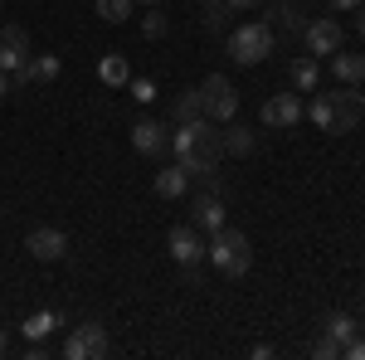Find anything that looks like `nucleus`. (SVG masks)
I'll list each match as a JSON object with an SVG mask.
<instances>
[{
    "instance_id": "nucleus-22",
    "label": "nucleus",
    "mask_w": 365,
    "mask_h": 360,
    "mask_svg": "<svg viewBox=\"0 0 365 360\" xmlns=\"http://www.w3.org/2000/svg\"><path fill=\"white\" fill-rule=\"evenodd\" d=\"M225 151H234V156H249V151H253V127H239V122H234V127L225 132Z\"/></svg>"
},
{
    "instance_id": "nucleus-5",
    "label": "nucleus",
    "mask_w": 365,
    "mask_h": 360,
    "mask_svg": "<svg viewBox=\"0 0 365 360\" xmlns=\"http://www.w3.org/2000/svg\"><path fill=\"white\" fill-rule=\"evenodd\" d=\"M113 351V341H108V326L103 322H78L68 341H63V356L68 360H103Z\"/></svg>"
},
{
    "instance_id": "nucleus-8",
    "label": "nucleus",
    "mask_w": 365,
    "mask_h": 360,
    "mask_svg": "<svg viewBox=\"0 0 365 360\" xmlns=\"http://www.w3.org/2000/svg\"><path fill=\"white\" fill-rule=\"evenodd\" d=\"M166 249H170V258L190 273V268L205 263V234H200L195 224H175V229H170V239H166Z\"/></svg>"
},
{
    "instance_id": "nucleus-4",
    "label": "nucleus",
    "mask_w": 365,
    "mask_h": 360,
    "mask_svg": "<svg viewBox=\"0 0 365 360\" xmlns=\"http://www.w3.org/2000/svg\"><path fill=\"white\" fill-rule=\"evenodd\" d=\"M229 54H234V63H244V68L263 63V58L273 54V25H268V20L239 25L234 34H229Z\"/></svg>"
},
{
    "instance_id": "nucleus-19",
    "label": "nucleus",
    "mask_w": 365,
    "mask_h": 360,
    "mask_svg": "<svg viewBox=\"0 0 365 360\" xmlns=\"http://www.w3.org/2000/svg\"><path fill=\"white\" fill-rule=\"evenodd\" d=\"M98 78H103L108 88H127V83H132V68H127V58H122V54H103Z\"/></svg>"
},
{
    "instance_id": "nucleus-24",
    "label": "nucleus",
    "mask_w": 365,
    "mask_h": 360,
    "mask_svg": "<svg viewBox=\"0 0 365 360\" xmlns=\"http://www.w3.org/2000/svg\"><path fill=\"white\" fill-rule=\"evenodd\" d=\"M98 15H103L108 25H122V20L132 15V0H98Z\"/></svg>"
},
{
    "instance_id": "nucleus-21",
    "label": "nucleus",
    "mask_w": 365,
    "mask_h": 360,
    "mask_svg": "<svg viewBox=\"0 0 365 360\" xmlns=\"http://www.w3.org/2000/svg\"><path fill=\"white\" fill-rule=\"evenodd\" d=\"M322 331H327V336H336L341 346H346V341H351V336L361 331V326H356V317H346V312H331V317L322 322Z\"/></svg>"
},
{
    "instance_id": "nucleus-11",
    "label": "nucleus",
    "mask_w": 365,
    "mask_h": 360,
    "mask_svg": "<svg viewBox=\"0 0 365 360\" xmlns=\"http://www.w3.org/2000/svg\"><path fill=\"white\" fill-rule=\"evenodd\" d=\"M58 73H63V63L58 54H39V58H25L15 73H10V88H29V83H54Z\"/></svg>"
},
{
    "instance_id": "nucleus-16",
    "label": "nucleus",
    "mask_w": 365,
    "mask_h": 360,
    "mask_svg": "<svg viewBox=\"0 0 365 360\" xmlns=\"http://www.w3.org/2000/svg\"><path fill=\"white\" fill-rule=\"evenodd\" d=\"M268 25H278L282 34H302V29H307V10H302L297 0H278V5H273V20H268Z\"/></svg>"
},
{
    "instance_id": "nucleus-28",
    "label": "nucleus",
    "mask_w": 365,
    "mask_h": 360,
    "mask_svg": "<svg viewBox=\"0 0 365 360\" xmlns=\"http://www.w3.org/2000/svg\"><path fill=\"white\" fill-rule=\"evenodd\" d=\"M365 0H331V10H341V15H346V10H361Z\"/></svg>"
},
{
    "instance_id": "nucleus-15",
    "label": "nucleus",
    "mask_w": 365,
    "mask_h": 360,
    "mask_svg": "<svg viewBox=\"0 0 365 360\" xmlns=\"http://www.w3.org/2000/svg\"><path fill=\"white\" fill-rule=\"evenodd\" d=\"M331 73H336V83L361 88L365 83V54H346V49H336V54H331Z\"/></svg>"
},
{
    "instance_id": "nucleus-23",
    "label": "nucleus",
    "mask_w": 365,
    "mask_h": 360,
    "mask_svg": "<svg viewBox=\"0 0 365 360\" xmlns=\"http://www.w3.org/2000/svg\"><path fill=\"white\" fill-rule=\"evenodd\" d=\"M54 326H58L54 312H34V317H25V336H29V341H44Z\"/></svg>"
},
{
    "instance_id": "nucleus-29",
    "label": "nucleus",
    "mask_w": 365,
    "mask_h": 360,
    "mask_svg": "<svg viewBox=\"0 0 365 360\" xmlns=\"http://www.w3.org/2000/svg\"><path fill=\"white\" fill-rule=\"evenodd\" d=\"M229 10H253V5H263V0H225Z\"/></svg>"
},
{
    "instance_id": "nucleus-17",
    "label": "nucleus",
    "mask_w": 365,
    "mask_h": 360,
    "mask_svg": "<svg viewBox=\"0 0 365 360\" xmlns=\"http://www.w3.org/2000/svg\"><path fill=\"white\" fill-rule=\"evenodd\" d=\"M287 78H292V88H297V93H317V83H322V63H317L312 54L292 58V68H287Z\"/></svg>"
},
{
    "instance_id": "nucleus-18",
    "label": "nucleus",
    "mask_w": 365,
    "mask_h": 360,
    "mask_svg": "<svg viewBox=\"0 0 365 360\" xmlns=\"http://www.w3.org/2000/svg\"><path fill=\"white\" fill-rule=\"evenodd\" d=\"M185 185H190V175H185L180 166H161L156 170V195H161V200H180Z\"/></svg>"
},
{
    "instance_id": "nucleus-6",
    "label": "nucleus",
    "mask_w": 365,
    "mask_h": 360,
    "mask_svg": "<svg viewBox=\"0 0 365 360\" xmlns=\"http://www.w3.org/2000/svg\"><path fill=\"white\" fill-rule=\"evenodd\" d=\"M200 103H205V117H210V122H234L239 93H234V83H229L225 73H210V78L200 83Z\"/></svg>"
},
{
    "instance_id": "nucleus-30",
    "label": "nucleus",
    "mask_w": 365,
    "mask_h": 360,
    "mask_svg": "<svg viewBox=\"0 0 365 360\" xmlns=\"http://www.w3.org/2000/svg\"><path fill=\"white\" fill-rule=\"evenodd\" d=\"M351 15H356V29H361V39H365V5H361V10H351Z\"/></svg>"
},
{
    "instance_id": "nucleus-20",
    "label": "nucleus",
    "mask_w": 365,
    "mask_h": 360,
    "mask_svg": "<svg viewBox=\"0 0 365 360\" xmlns=\"http://www.w3.org/2000/svg\"><path fill=\"white\" fill-rule=\"evenodd\" d=\"M205 117V103H200V88H185L180 98H175V122H195Z\"/></svg>"
},
{
    "instance_id": "nucleus-27",
    "label": "nucleus",
    "mask_w": 365,
    "mask_h": 360,
    "mask_svg": "<svg viewBox=\"0 0 365 360\" xmlns=\"http://www.w3.org/2000/svg\"><path fill=\"white\" fill-rule=\"evenodd\" d=\"M132 98L137 103H156V83L151 78H132Z\"/></svg>"
},
{
    "instance_id": "nucleus-3",
    "label": "nucleus",
    "mask_w": 365,
    "mask_h": 360,
    "mask_svg": "<svg viewBox=\"0 0 365 360\" xmlns=\"http://www.w3.org/2000/svg\"><path fill=\"white\" fill-rule=\"evenodd\" d=\"M205 258H210L225 277H244L253 268V244H249V234H239V229L220 224V229L205 239Z\"/></svg>"
},
{
    "instance_id": "nucleus-25",
    "label": "nucleus",
    "mask_w": 365,
    "mask_h": 360,
    "mask_svg": "<svg viewBox=\"0 0 365 360\" xmlns=\"http://www.w3.org/2000/svg\"><path fill=\"white\" fill-rule=\"evenodd\" d=\"M341 351H346V346H341L336 336H327V331H322L317 341H312V356H317V360H336Z\"/></svg>"
},
{
    "instance_id": "nucleus-1",
    "label": "nucleus",
    "mask_w": 365,
    "mask_h": 360,
    "mask_svg": "<svg viewBox=\"0 0 365 360\" xmlns=\"http://www.w3.org/2000/svg\"><path fill=\"white\" fill-rule=\"evenodd\" d=\"M170 151H175V166L185 170L190 180H215V166H220V156H225V132H220V122H210V117H195V122H180L175 132H170Z\"/></svg>"
},
{
    "instance_id": "nucleus-31",
    "label": "nucleus",
    "mask_w": 365,
    "mask_h": 360,
    "mask_svg": "<svg viewBox=\"0 0 365 360\" xmlns=\"http://www.w3.org/2000/svg\"><path fill=\"white\" fill-rule=\"evenodd\" d=\"M0 98H10V73H0Z\"/></svg>"
},
{
    "instance_id": "nucleus-33",
    "label": "nucleus",
    "mask_w": 365,
    "mask_h": 360,
    "mask_svg": "<svg viewBox=\"0 0 365 360\" xmlns=\"http://www.w3.org/2000/svg\"><path fill=\"white\" fill-rule=\"evenodd\" d=\"M0 356H5V331H0Z\"/></svg>"
},
{
    "instance_id": "nucleus-10",
    "label": "nucleus",
    "mask_w": 365,
    "mask_h": 360,
    "mask_svg": "<svg viewBox=\"0 0 365 360\" xmlns=\"http://www.w3.org/2000/svg\"><path fill=\"white\" fill-rule=\"evenodd\" d=\"M25 249L39 258V263H58L63 253H68V234L63 229H54V224H39V229H29Z\"/></svg>"
},
{
    "instance_id": "nucleus-7",
    "label": "nucleus",
    "mask_w": 365,
    "mask_h": 360,
    "mask_svg": "<svg viewBox=\"0 0 365 360\" xmlns=\"http://www.w3.org/2000/svg\"><path fill=\"white\" fill-rule=\"evenodd\" d=\"M302 44H307L312 58H331L346 44V29H341V20H307V29H302Z\"/></svg>"
},
{
    "instance_id": "nucleus-9",
    "label": "nucleus",
    "mask_w": 365,
    "mask_h": 360,
    "mask_svg": "<svg viewBox=\"0 0 365 360\" xmlns=\"http://www.w3.org/2000/svg\"><path fill=\"white\" fill-rule=\"evenodd\" d=\"M302 117H307V108H302L297 88H292V93H273V98L263 103V127H273V132H287V127H297Z\"/></svg>"
},
{
    "instance_id": "nucleus-2",
    "label": "nucleus",
    "mask_w": 365,
    "mask_h": 360,
    "mask_svg": "<svg viewBox=\"0 0 365 360\" xmlns=\"http://www.w3.org/2000/svg\"><path fill=\"white\" fill-rule=\"evenodd\" d=\"M312 122L322 127V132H331V137H341V132H351V127H361L365 117V98L361 88L341 83L336 93H322V98H312Z\"/></svg>"
},
{
    "instance_id": "nucleus-13",
    "label": "nucleus",
    "mask_w": 365,
    "mask_h": 360,
    "mask_svg": "<svg viewBox=\"0 0 365 360\" xmlns=\"http://www.w3.org/2000/svg\"><path fill=\"white\" fill-rule=\"evenodd\" d=\"M132 146H137L141 156H161V151H170V132L161 127V122H151V117H141L137 127H132Z\"/></svg>"
},
{
    "instance_id": "nucleus-32",
    "label": "nucleus",
    "mask_w": 365,
    "mask_h": 360,
    "mask_svg": "<svg viewBox=\"0 0 365 360\" xmlns=\"http://www.w3.org/2000/svg\"><path fill=\"white\" fill-rule=\"evenodd\" d=\"M200 5H225V0H200Z\"/></svg>"
},
{
    "instance_id": "nucleus-26",
    "label": "nucleus",
    "mask_w": 365,
    "mask_h": 360,
    "mask_svg": "<svg viewBox=\"0 0 365 360\" xmlns=\"http://www.w3.org/2000/svg\"><path fill=\"white\" fill-rule=\"evenodd\" d=\"M141 34H146V39H161V34H166V15H161L156 5H151V15L141 20Z\"/></svg>"
},
{
    "instance_id": "nucleus-14",
    "label": "nucleus",
    "mask_w": 365,
    "mask_h": 360,
    "mask_svg": "<svg viewBox=\"0 0 365 360\" xmlns=\"http://www.w3.org/2000/svg\"><path fill=\"white\" fill-rule=\"evenodd\" d=\"M190 224H195L200 234H215L220 224H225V200L210 190V195H195V210H190Z\"/></svg>"
},
{
    "instance_id": "nucleus-34",
    "label": "nucleus",
    "mask_w": 365,
    "mask_h": 360,
    "mask_svg": "<svg viewBox=\"0 0 365 360\" xmlns=\"http://www.w3.org/2000/svg\"><path fill=\"white\" fill-rule=\"evenodd\" d=\"M146 5H156V0H146Z\"/></svg>"
},
{
    "instance_id": "nucleus-12",
    "label": "nucleus",
    "mask_w": 365,
    "mask_h": 360,
    "mask_svg": "<svg viewBox=\"0 0 365 360\" xmlns=\"http://www.w3.org/2000/svg\"><path fill=\"white\" fill-rule=\"evenodd\" d=\"M29 58V29L25 25H5L0 29V73H15Z\"/></svg>"
}]
</instances>
